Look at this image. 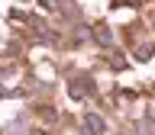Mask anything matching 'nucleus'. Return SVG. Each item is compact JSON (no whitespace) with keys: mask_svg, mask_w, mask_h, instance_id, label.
Segmentation results:
<instances>
[{"mask_svg":"<svg viewBox=\"0 0 155 135\" xmlns=\"http://www.w3.org/2000/svg\"><path fill=\"white\" fill-rule=\"evenodd\" d=\"M94 36H97V42H100V45H107V42H110V29H107V26H97Z\"/></svg>","mask_w":155,"mask_h":135,"instance_id":"nucleus-1","label":"nucleus"},{"mask_svg":"<svg viewBox=\"0 0 155 135\" xmlns=\"http://www.w3.org/2000/svg\"><path fill=\"white\" fill-rule=\"evenodd\" d=\"M87 129H91V132H100V129H104V125H100V116H87Z\"/></svg>","mask_w":155,"mask_h":135,"instance_id":"nucleus-2","label":"nucleus"}]
</instances>
